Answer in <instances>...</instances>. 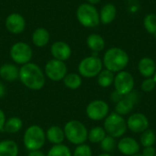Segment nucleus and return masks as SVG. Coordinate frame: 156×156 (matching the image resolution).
Returning <instances> with one entry per match:
<instances>
[{"label": "nucleus", "instance_id": "nucleus-1", "mask_svg": "<svg viewBox=\"0 0 156 156\" xmlns=\"http://www.w3.org/2000/svg\"><path fill=\"white\" fill-rule=\"evenodd\" d=\"M22 84L29 90H39L46 83V76L43 70L35 63L28 62L19 69V78Z\"/></svg>", "mask_w": 156, "mask_h": 156}, {"label": "nucleus", "instance_id": "nucleus-2", "mask_svg": "<svg viewBox=\"0 0 156 156\" xmlns=\"http://www.w3.org/2000/svg\"><path fill=\"white\" fill-rule=\"evenodd\" d=\"M129 56L125 50L121 48H109L102 59V64L106 69L115 72H120L123 70L129 63Z\"/></svg>", "mask_w": 156, "mask_h": 156}, {"label": "nucleus", "instance_id": "nucleus-3", "mask_svg": "<svg viewBox=\"0 0 156 156\" xmlns=\"http://www.w3.org/2000/svg\"><path fill=\"white\" fill-rule=\"evenodd\" d=\"M46 140V132L37 124L27 128L23 135V144L27 151L41 150L45 145Z\"/></svg>", "mask_w": 156, "mask_h": 156}, {"label": "nucleus", "instance_id": "nucleus-4", "mask_svg": "<svg viewBox=\"0 0 156 156\" xmlns=\"http://www.w3.org/2000/svg\"><path fill=\"white\" fill-rule=\"evenodd\" d=\"M65 138L72 144L80 145L85 144L88 140V130L84 123L78 120H70L69 121L64 128Z\"/></svg>", "mask_w": 156, "mask_h": 156}, {"label": "nucleus", "instance_id": "nucleus-5", "mask_svg": "<svg viewBox=\"0 0 156 156\" xmlns=\"http://www.w3.org/2000/svg\"><path fill=\"white\" fill-rule=\"evenodd\" d=\"M103 128L107 133L113 138H119L123 136L127 132V122L123 116L114 112L109 113L104 119Z\"/></svg>", "mask_w": 156, "mask_h": 156}, {"label": "nucleus", "instance_id": "nucleus-6", "mask_svg": "<svg viewBox=\"0 0 156 156\" xmlns=\"http://www.w3.org/2000/svg\"><path fill=\"white\" fill-rule=\"evenodd\" d=\"M76 16L78 21L85 27H95L101 23L99 11L89 3L81 4L77 9Z\"/></svg>", "mask_w": 156, "mask_h": 156}, {"label": "nucleus", "instance_id": "nucleus-7", "mask_svg": "<svg viewBox=\"0 0 156 156\" xmlns=\"http://www.w3.org/2000/svg\"><path fill=\"white\" fill-rule=\"evenodd\" d=\"M102 60L98 56H90L84 58L79 64V74L84 78H94L102 70Z\"/></svg>", "mask_w": 156, "mask_h": 156}, {"label": "nucleus", "instance_id": "nucleus-8", "mask_svg": "<svg viewBox=\"0 0 156 156\" xmlns=\"http://www.w3.org/2000/svg\"><path fill=\"white\" fill-rule=\"evenodd\" d=\"M33 53L28 44L25 42H16L10 48V57L12 60L19 65H25L30 62Z\"/></svg>", "mask_w": 156, "mask_h": 156}, {"label": "nucleus", "instance_id": "nucleus-9", "mask_svg": "<svg viewBox=\"0 0 156 156\" xmlns=\"http://www.w3.org/2000/svg\"><path fill=\"white\" fill-rule=\"evenodd\" d=\"M45 76L53 81L63 80L68 74V68L64 61L58 59H50L45 66Z\"/></svg>", "mask_w": 156, "mask_h": 156}, {"label": "nucleus", "instance_id": "nucleus-10", "mask_svg": "<svg viewBox=\"0 0 156 156\" xmlns=\"http://www.w3.org/2000/svg\"><path fill=\"white\" fill-rule=\"evenodd\" d=\"M110 112L108 103L102 100H94L90 101L86 108V114L89 119L98 122L104 120Z\"/></svg>", "mask_w": 156, "mask_h": 156}, {"label": "nucleus", "instance_id": "nucleus-11", "mask_svg": "<svg viewBox=\"0 0 156 156\" xmlns=\"http://www.w3.org/2000/svg\"><path fill=\"white\" fill-rule=\"evenodd\" d=\"M113 85L116 91L125 96L133 90L134 88L133 76L128 71L122 70L115 75Z\"/></svg>", "mask_w": 156, "mask_h": 156}, {"label": "nucleus", "instance_id": "nucleus-12", "mask_svg": "<svg viewBox=\"0 0 156 156\" xmlns=\"http://www.w3.org/2000/svg\"><path fill=\"white\" fill-rule=\"evenodd\" d=\"M126 122L128 129L135 133H142L145 130L149 129V120L144 114L141 112L131 114Z\"/></svg>", "mask_w": 156, "mask_h": 156}, {"label": "nucleus", "instance_id": "nucleus-13", "mask_svg": "<svg viewBox=\"0 0 156 156\" xmlns=\"http://www.w3.org/2000/svg\"><path fill=\"white\" fill-rule=\"evenodd\" d=\"M139 95L135 91H132L124 96V98L120 101L115 105V112L123 116L129 114L134 108V105L138 102Z\"/></svg>", "mask_w": 156, "mask_h": 156}, {"label": "nucleus", "instance_id": "nucleus-14", "mask_svg": "<svg viewBox=\"0 0 156 156\" xmlns=\"http://www.w3.org/2000/svg\"><path fill=\"white\" fill-rule=\"evenodd\" d=\"M117 149L123 155L133 156L139 153L140 144L132 137H123L117 143Z\"/></svg>", "mask_w": 156, "mask_h": 156}, {"label": "nucleus", "instance_id": "nucleus-15", "mask_svg": "<svg viewBox=\"0 0 156 156\" xmlns=\"http://www.w3.org/2000/svg\"><path fill=\"white\" fill-rule=\"evenodd\" d=\"M5 27L12 34H20L26 27L25 18L18 13H12L5 19Z\"/></svg>", "mask_w": 156, "mask_h": 156}, {"label": "nucleus", "instance_id": "nucleus-16", "mask_svg": "<svg viewBox=\"0 0 156 156\" xmlns=\"http://www.w3.org/2000/svg\"><path fill=\"white\" fill-rule=\"evenodd\" d=\"M51 55L55 59L65 61L71 56V48L69 44L64 41H57L52 44L50 48Z\"/></svg>", "mask_w": 156, "mask_h": 156}, {"label": "nucleus", "instance_id": "nucleus-17", "mask_svg": "<svg viewBox=\"0 0 156 156\" xmlns=\"http://www.w3.org/2000/svg\"><path fill=\"white\" fill-rule=\"evenodd\" d=\"M46 139L53 145L63 144L65 138V133L63 128L58 125H52L46 131Z\"/></svg>", "mask_w": 156, "mask_h": 156}, {"label": "nucleus", "instance_id": "nucleus-18", "mask_svg": "<svg viewBox=\"0 0 156 156\" xmlns=\"http://www.w3.org/2000/svg\"><path fill=\"white\" fill-rule=\"evenodd\" d=\"M138 70L140 74L146 78H153L156 71V65L154 59L145 57L140 59L138 63Z\"/></svg>", "mask_w": 156, "mask_h": 156}, {"label": "nucleus", "instance_id": "nucleus-19", "mask_svg": "<svg viewBox=\"0 0 156 156\" xmlns=\"http://www.w3.org/2000/svg\"><path fill=\"white\" fill-rule=\"evenodd\" d=\"M0 77L5 81H14L19 78V69L11 63H5L0 67Z\"/></svg>", "mask_w": 156, "mask_h": 156}, {"label": "nucleus", "instance_id": "nucleus-20", "mask_svg": "<svg viewBox=\"0 0 156 156\" xmlns=\"http://www.w3.org/2000/svg\"><path fill=\"white\" fill-rule=\"evenodd\" d=\"M99 14H100L101 23H102L104 25H109V24L112 23L113 20L115 19V17L117 16V9L113 4L109 3V4L104 5L101 7Z\"/></svg>", "mask_w": 156, "mask_h": 156}, {"label": "nucleus", "instance_id": "nucleus-21", "mask_svg": "<svg viewBox=\"0 0 156 156\" xmlns=\"http://www.w3.org/2000/svg\"><path fill=\"white\" fill-rule=\"evenodd\" d=\"M87 46L93 52V56H97L99 52L104 49L105 41L99 34H90L87 37Z\"/></svg>", "mask_w": 156, "mask_h": 156}, {"label": "nucleus", "instance_id": "nucleus-22", "mask_svg": "<svg viewBox=\"0 0 156 156\" xmlns=\"http://www.w3.org/2000/svg\"><path fill=\"white\" fill-rule=\"evenodd\" d=\"M49 32L44 28V27H38L37 28L32 35V42L34 43L35 46L38 48H42L48 45L49 42Z\"/></svg>", "mask_w": 156, "mask_h": 156}, {"label": "nucleus", "instance_id": "nucleus-23", "mask_svg": "<svg viewBox=\"0 0 156 156\" xmlns=\"http://www.w3.org/2000/svg\"><path fill=\"white\" fill-rule=\"evenodd\" d=\"M18 145L13 140H3L0 142V156H18Z\"/></svg>", "mask_w": 156, "mask_h": 156}, {"label": "nucleus", "instance_id": "nucleus-24", "mask_svg": "<svg viewBox=\"0 0 156 156\" xmlns=\"http://www.w3.org/2000/svg\"><path fill=\"white\" fill-rule=\"evenodd\" d=\"M23 127V122L19 117L13 116L8 119H6L4 131L8 133H18Z\"/></svg>", "mask_w": 156, "mask_h": 156}, {"label": "nucleus", "instance_id": "nucleus-25", "mask_svg": "<svg viewBox=\"0 0 156 156\" xmlns=\"http://www.w3.org/2000/svg\"><path fill=\"white\" fill-rule=\"evenodd\" d=\"M114 73L111 70L108 69H102L99 75L97 76V81L98 84L102 87V88H108L110 86H112L113 84L114 81Z\"/></svg>", "mask_w": 156, "mask_h": 156}, {"label": "nucleus", "instance_id": "nucleus-26", "mask_svg": "<svg viewBox=\"0 0 156 156\" xmlns=\"http://www.w3.org/2000/svg\"><path fill=\"white\" fill-rule=\"evenodd\" d=\"M63 83L69 90H77L81 86L82 79L78 73H68L63 79Z\"/></svg>", "mask_w": 156, "mask_h": 156}, {"label": "nucleus", "instance_id": "nucleus-27", "mask_svg": "<svg viewBox=\"0 0 156 156\" xmlns=\"http://www.w3.org/2000/svg\"><path fill=\"white\" fill-rule=\"evenodd\" d=\"M107 135L103 127L95 126L88 132V140L91 144H100Z\"/></svg>", "mask_w": 156, "mask_h": 156}, {"label": "nucleus", "instance_id": "nucleus-28", "mask_svg": "<svg viewBox=\"0 0 156 156\" xmlns=\"http://www.w3.org/2000/svg\"><path fill=\"white\" fill-rule=\"evenodd\" d=\"M141 144L144 147H149L154 146L156 142V133L152 129H147L144 133H142L141 138H140Z\"/></svg>", "mask_w": 156, "mask_h": 156}, {"label": "nucleus", "instance_id": "nucleus-29", "mask_svg": "<svg viewBox=\"0 0 156 156\" xmlns=\"http://www.w3.org/2000/svg\"><path fill=\"white\" fill-rule=\"evenodd\" d=\"M47 156H72V153L70 151V149L61 144H56L53 145L51 147V149H49V151L48 152V154H46Z\"/></svg>", "mask_w": 156, "mask_h": 156}, {"label": "nucleus", "instance_id": "nucleus-30", "mask_svg": "<svg viewBox=\"0 0 156 156\" xmlns=\"http://www.w3.org/2000/svg\"><path fill=\"white\" fill-rule=\"evenodd\" d=\"M100 144H101V150L107 154L113 152L115 150V148L117 147V142L115 141V138H113L110 135H106L105 138L100 143Z\"/></svg>", "mask_w": 156, "mask_h": 156}, {"label": "nucleus", "instance_id": "nucleus-31", "mask_svg": "<svg viewBox=\"0 0 156 156\" xmlns=\"http://www.w3.org/2000/svg\"><path fill=\"white\" fill-rule=\"evenodd\" d=\"M144 27L149 34L156 33V15L154 13L148 14L144 19Z\"/></svg>", "mask_w": 156, "mask_h": 156}, {"label": "nucleus", "instance_id": "nucleus-32", "mask_svg": "<svg viewBox=\"0 0 156 156\" xmlns=\"http://www.w3.org/2000/svg\"><path fill=\"white\" fill-rule=\"evenodd\" d=\"M72 156H92V151L90 145L86 144H82L80 145H77L75 148Z\"/></svg>", "mask_w": 156, "mask_h": 156}, {"label": "nucleus", "instance_id": "nucleus-33", "mask_svg": "<svg viewBox=\"0 0 156 156\" xmlns=\"http://www.w3.org/2000/svg\"><path fill=\"white\" fill-rule=\"evenodd\" d=\"M155 87L156 83L153 78H146L141 85V88L144 92H151L155 89Z\"/></svg>", "mask_w": 156, "mask_h": 156}, {"label": "nucleus", "instance_id": "nucleus-34", "mask_svg": "<svg viewBox=\"0 0 156 156\" xmlns=\"http://www.w3.org/2000/svg\"><path fill=\"white\" fill-rule=\"evenodd\" d=\"M124 98L123 95H122L121 93H119L118 91L116 90H113L112 93H111V101L114 103H118L120 101H122V99Z\"/></svg>", "mask_w": 156, "mask_h": 156}, {"label": "nucleus", "instance_id": "nucleus-35", "mask_svg": "<svg viewBox=\"0 0 156 156\" xmlns=\"http://www.w3.org/2000/svg\"><path fill=\"white\" fill-rule=\"evenodd\" d=\"M156 151L154 146H149V147H144L143 150V156H155Z\"/></svg>", "mask_w": 156, "mask_h": 156}, {"label": "nucleus", "instance_id": "nucleus-36", "mask_svg": "<svg viewBox=\"0 0 156 156\" xmlns=\"http://www.w3.org/2000/svg\"><path fill=\"white\" fill-rule=\"evenodd\" d=\"M6 121V117L5 112L0 109V131H4V126Z\"/></svg>", "mask_w": 156, "mask_h": 156}, {"label": "nucleus", "instance_id": "nucleus-37", "mask_svg": "<svg viewBox=\"0 0 156 156\" xmlns=\"http://www.w3.org/2000/svg\"><path fill=\"white\" fill-rule=\"evenodd\" d=\"M27 156H47L41 150H33L28 151Z\"/></svg>", "mask_w": 156, "mask_h": 156}, {"label": "nucleus", "instance_id": "nucleus-38", "mask_svg": "<svg viewBox=\"0 0 156 156\" xmlns=\"http://www.w3.org/2000/svg\"><path fill=\"white\" fill-rule=\"evenodd\" d=\"M5 95V87L2 81H0V99H2Z\"/></svg>", "mask_w": 156, "mask_h": 156}, {"label": "nucleus", "instance_id": "nucleus-39", "mask_svg": "<svg viewBox=\"0 0 156 156\" xmlns=\"http://www.w3.org/2000/svg\"><path fill=\"white\" fill-rule=\"evenodd\" d=\"M88 2H89V4H90V5H94L99 4V3L101 2V0H88Z\"/></svg>", "mask_w": 156, "mask_h": 156}, {"label": "nucleus", "instance_id": "nucleus-40", "mask_svg": "<svg viewBox=\"0 0 156 156\" xmlns=\"http://www.w3.org/2000/svg\"><path fill=\"white\" fill-rule=\"evenodd\" d=\"M98 156H112L110 154H107V153H103V154H100V155Z\"/></svg>", "mask_w": 156, "mask_h": 156}, {"label": "nucleus", "instance_id": "nucleus-41", "mask_svg": "<svg viewBox=\"0 0 156 156\" xmlns=\"http://www.w3.org/2000/svg\"><path fill=\"white\" fill-rule=\"evenodd\" d=\"M153 79L154 80V81H155V83H156V71H155V73H154V75L153 76Z\"/></svg>", "mask_w": 156, "mask_h": 156}, {"label": "nucleus", "instance_id": "nucleus-42", "mask_svg": "<svg viewBox=\"0 0 156 156\" xmlns=\"http://www.w3.org/2000/svg\"><path fill=\"white\" fill-rule=\"evenodd\" d=\"M133 156H143L142 154H135V155H133Z\"/></svg>", "mask_w": 156, "mask_h": 156}, {"label": "nucleus", "instance_id": "nucleus-43", "mask_svg": "<svg viewBox=\"0 0 156 156\" xmlns=\"http://www.w3.org/2000/svg\"><path fill=\"white\" fill-rule=\"evenodd\" d=\"M154 37H155V40H156V33L154 34Z\"/></svg>", "mask_w": 156, "mask_h": 156}, {"label": "nucleus", "instance_id": "nucleus-44", "mask_svg": "<svg viewBox=\"0 0 156 156\" xmlns=\"http://www.w3.org/2000/svg\"><path fill=\"white\" fill-rule=\"evenodd\" d=\"M155 156H156V154H155Z\"/></svg>", "mask_w": 156, "mask_h": 156}]
</instances>
